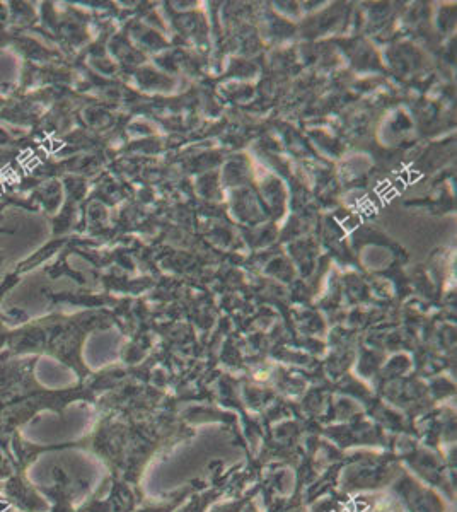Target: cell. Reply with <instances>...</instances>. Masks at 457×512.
<instances>
[{"mask_svg":"<svg viewBox=\"0 0 457 512\" xmlns=\"http://www.w3.org/2000/svg\"><path fill=\"white\" fill-rule=\"evenodd\" d=\"M7 101H4V99L0 98V111H2V108L6 106Z\"/></svg>","mask_w":457,"mask_h":512,"instance_id":"1","label":"cell"}]
</instances>
